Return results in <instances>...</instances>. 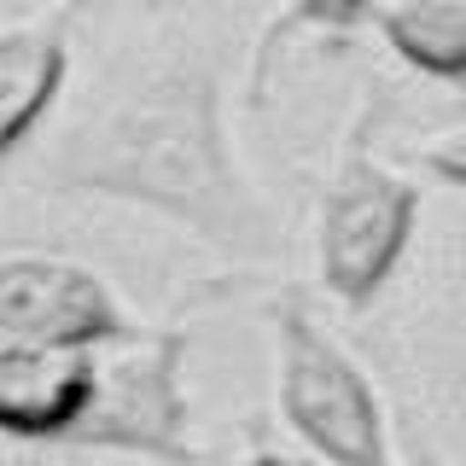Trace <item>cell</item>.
<instances>
[{
    "label": "cell",
    "mask_w": 466,
    "mask_h": 466,
    "mask_svg": "<svg viewBox=\"0 0 466 466\" xmlns=\"http://www.w3.org/2000/svg\"><path fill=\"white\" fill-rule=\"evenodd\" d=\"M41 175L53 193L140 204L204 245L245 251L268 239V210L228 140L222 76L193 41H164L128 58L65 128Z\"/></svg>",
    "instance_id": "1"
},
{
    "label": "cell",
    "mask_w": 466,
    "mask_h": 466,
    "mask_svg": "<svg viewBox=\"0 0 466 466\" xmlns=\"http://www.w3.org/2000/svg\"><path fill=\"white\" fill-rule=\"evenodd\" d=\"M274 408L286 431L327 466H397L390 420L368 368L320 327L298 286L274 298Z\"/></svg>",
    "instance_id": "2"
},
{
    "label": "cell",
    "mask_w": 466,
    "mask_h": 466,
    "mask_svg": "<svg viewBox=\"0 0 466 466\" xmlns=\"http://www.w3.org/2000/svg\"><path fill=\"white\" fill-rule=\"evenodd\" d=\"M420 222V187L385 157H373L368 128L339 152L315 204V274L344 309H368L402 268Z\"/></svg>",
    "instance_id": "3"
},
{
    "label": "cell",
    "mask_w": 466,
    "mask_h": 466,
    "mask_svg": "<svg viewBox=\"0 0 466 466\" xmlns=\"http://www.w3.org/2000/svg\"><path fill=\"white\" fill-rule=\"evenodd\" d=\"M187 327L135 332L106 344L94 373V402L65 437L87 455H128L152 466H204L193 443V402H187Z\"/></svg>",
    "instance_id": "4"
},
{
    "label": "cell",
    "mask_w": 466,
    "mask_h": 466,
    "mask_svg": "<svg viewBox=\"0 0 466 466\" xmlns=\"http://www.w3.org/2000/svg\"><path fill=\"white\" fill-rule=\"evenodd\" d=\"M135 339V315L111 280L58 251H0V344L106 350Z\"/></svg>",
    "instance_id": "5"
},
{
    "label": "cell",
    "mask_w": 466,
    "mask_h": 466,
    "mask_svg": "<svg viewBox=\"0 0 466 466\" xmlns=\"http://www.w3.org/2000/svg\"><path fill=\"white\" fill-rule=\"evenodd\" d=\"M99 350L0 344V437L12 443H65L94 402Z\"/></svg>",
    "instance_id": "6"
},
{
    "label": "cell",
    "mask_w": 466,
    "mask_h": 466,
    "mask_svg": "<svg viewBox=\"0 0 466 466\" xmlns=\"http://www.w3.org/2000/svg\"><path fill=\"white\" fill-rule=\"evenodd\" d=\"M70 76V6L0 29V164L41 128Z\"/></svg>",
    "instance_id": "7"
},
{
    "label": "cell",
    "mask_w": 466,
    "mask_h": 466,
    "mask_svg": "<svg viewBox=\"0 0 466 466\" xmlns=\"http://www.w3.org/2000/svg\"><path fill=\"white\" fill-rule=\"evenodd\" d=\"M385 47L431 82H466V0H385L373 6Z\"/></svg>",
    "instance_id": "8"
},
{
    "label": "cell",
    "mask_w": 466,
    "mask_h": 466,
    "mask_svg": "<svg viewBox=\"0 0 466 466\" xmlns=\"http://www.w3.org/2000/svg\"><path fill=\"white\" fill-rule=\"evenodd\" d=\"M379 0H286V12L268 24V35H262L257 47V87H262V65H268V53L280 47L286 35H298V29H327V35H339V29H356Z\"/></svg>",
    "instance_id": "9"
},
{
    "label": "cell",
    "mask_w": 466,
    "mask_h": 466,
    "mask_svg": "<svg viewBox=\"0 0 466 466\" xmlns=\"http://www.w3.org/2000/svg\"><path fill=\"white\" fill-rule=\"evenodd\" d=\"M414 164L426 169L431 181H443V187H455V193H466V123L449 128V135H437L431 146H420Z\"/></svg>",
    "instance_id": "10"
},
{
    "label": "cell",
    "mask_w": 466,
    "mask_h": 466,
    "mask_svg": "<svg viewBox=\"0 0 466 466\" xmlns=\"http://www.w3.org/2000/svg\"><path fill=\"white\" fill-rule=\"evenodd\" d=\"M239 466H327V461L309 455V449H303V455H291V449H251Z\"/></svg>",
    "instance_id": "11"
},
{
    "label": "cell",
    "mask_w": 466,
    "mask_h": 466,
    "mask_svg": "<svg viewBox=\"0 0 466 466\" xmlns=\"http://www.w3.org/2000/svg\"><path fill=\"white\" fill-rule=\"evenodd\" d=\"M408 466H466V461H449L443 449L426 443V431H420V426H408Z\"/></svg>",
    "instance_id": "12"
}]
</instances>
